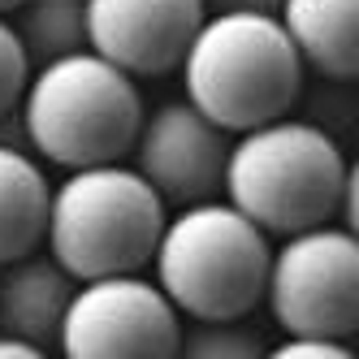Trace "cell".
<instances>
[{"label":"cell","instance_id":"cell-1","mask_svg":"<svg viewBox=\"0 0 359 359\" xmlns=\"http://www.w3.org/2000/svg\"><path fill=\"white\" fill-rule=\"evenodd\" d=\"M187 100L229 135L281 121L303 91V57L273 9L208 13L182 61Z\"/></svg>","mask_w":359,"mask_h":359},{"label":"cell","instance_id":"cell-2","mask_svg":"<svg viewBox=\"0 0 359 359\" xmlns=\"http://www.w3.org/2000/svg\"><path fill=\"white\" fill-rule=\"evenodd\" d=\"M43 161L69 173L121 165L143 135V95L130 74L95 53H79L35 69V83L13 117Z\"/></svg>","mask_w":359,"mask_h":359},{"label":"cell","instance_id":"cell-3","mask_svg":"<svg viewBox=\"0 0 359 359\" xmlns=\"http://www.w3.org/2000/svg\"><path fill=\"white\" fill-rule=\"evenodd\" d=\"M346 161L325 126L281 117L234 139L225 169V199L264 234L294 238L329 225L342 208Z\"/></svg>","mask_w":359,"mask_h":359},{"label":"cell","instance_id":"cell-4","mask_svg":"<svg viewBox=\"0 0 359 359\" xmlns=\"http://www.w3.org/2000/svg\"><path fill=\"white\" fill-rule=\"evenodd\" d=\"M151 269L182 316L243 320L269 294L273 247L229 199H208L169 217Z\"/></svg>","mask_w":359,"mask_h":359},{"label":"cell","instance_id":"cell-5","mask_svg":"<svg viewBox=\"0 0 359 359\" xmlns=\"http://www.w3.org/2000/svg\"><path fill=\"white\" fill-rule=\"evenodd\" d=\"M165 225V199L135 165H95L57 182L48 251L79 281L130 277L156 260Z\"/></svg>","mask_w":359,"mask_h":359},{"label":"cell","instance_id":"cell-6","mask_svg":"<svg viewBox=\"0 0 359 359\" xmlns=\"http://www.w3.org/2000/svg\"><path fill=\"white\" fill-rule=\"evenodd\" d=\"M264 299L286 338H351L359 329V238L342 225L281 238Z\"/></svg>","mask_w":359,"mask_h":359},{"label":"cell","instance_id":"cell-7","mask_svg":"<svg viewBox=\"0 0 359 359\" xmlns=\"http://www.w3.org/2000/svg\"><path fill=\"white\" fill-rule=\"evenodd\" d=\"M182 312L139 273L83 281L61 329V359H173Z\"/></svg>","mask_w":359,"mask_h":359},{"label":"cell","instance_id":"cell-8","mask_svg":"<svg viewBox=\"0 0 359 359\" xmlns=\"http://www.w3.org/2000/svg\"><path fill=\"white\" fill-rule=\"evenodd\" d=\"M229 151H234L229 130L208 121L182 95V100H165V104L147 113L143 135L135 143V169L165 199V208L173 203L182 212V208H195V203L217 199V191H225Z\"/></svg>","mask_w":359,"mask_h":359},{"label":"cell","instance_id":"cell-9","mask_svg":"<svg viewBox=\"0 0 359 359\" xmlns=\"http://www.w3.org/2000/svg\"><path fill=\"white\" fill-rule=\"evenodd\" d=\"M203 22L199 0H87L91 53L130 79L182 69Z\"/></svg>","mask_w":359,"mask_h":359},{"label":"cell","instance_id":"cell-10","mask_svg":"<svg viewBox=\"0 0 359 359\" xmlns=\"http://www.w3.org/2000/svg\"><path fill=\"white\" fill-rule=\"evenodd\" d=\"M83 281L74 277L53 251H35L27 260L5 264L0 281V320H5V338L48 346L61 342L65 316L74 307Z\"/></svg>","mask_w":359,"mask_h":359},{"label":"cell","instance_id":"cell-11","mask_svg":"<svg viewBox=\"0 0 359 359\" xmlns=\"http://www.w3.org/2000/svg\"><path fill=\"white\" fill-rule=\"evenodd\" d=\"M281 22L303 65H312L320 79H359V0H290L281 9Z\"/></svg>","mask_w":359,"mask_h":359},{"label":"cell","instance_id":"cell-12","mask_svg":"<svg viewBox=\"0 0 359 359\" xmlns=\"http://www.w3.org/2000/svg\"><path fill=\"white\" fill-rule=\"evenodd\" d=\"M53 195L43 169L35 165L31 151L22 147H0V260H27L48 243L53 225Z\"/></svg>","mask_w":359,"mask_h":359},{"label":"cell","instance_id":"cell-13","mask_svg":"<svg viewBox=\"0 0 359 359\" xmlns=\"http://www.w3.org/2000/svg\"><path fill=\"white\" fill-rule=\"evenodd\" d=\"M5 22L27 43L31 61L43 69L53 61L91 53V31H87V5L83 0H35L5 13Z\"/></svg>","mask_w":359,"mask_h":359},{"label":"cell","instance_id":"cell-14","mask_svg":"<svg viewBox=\"0 0 359 359\" xmlns=\"http://www.w3.org/2000/svg\"><path fill=\"white\" fill-rule=\"evenodd\" d=\"M269 346L260 329L243 320H191L173 359H264Z\"/></svg>","mask_w":359,"mask_h":359},{"label":"cell","instance_id":"cell-15","mask_svg":"<svg viewBox=\"0 0 359 359\" xmlns=\"http://www.w3.org/2000/svg\"><path fill=\"white\" fill-rule=\"evenodd\" d=\"M31 83H35V61L27 53V43L18 39V31L0 18V113L18 117Z\"/></svg>","mask_w":359,"mask_h":359},{"label":"cell","instance_id":"cell-16","mask_svg":"<svg viewBox=\"0 0 359 359\" xmlns=\"http://www.w3.org/2000/svg\"><path fill=\"white\" fill-rule=\"evenodd\" d=\"M264 359H359L346 342H329V338H286L269 346Z\"/></svg>","mask_w":359,"mask_h":359},{"label":"cell","instance_id":"cell-17","mask_svg":"<svg viewBox=\"0 0 359 359\" xmlns=\"http://www.w3.org/2000/svg\"><path fill=\"white\" fill-rule=\"evenodd\" d=\"M342 229H351V234L359 238V156L346 165V187H342Z\"/></svg>","mask_w":359,"mask_h":359},{"label":"cell","instance_id":"cell-18","mask_svg":"<svg viewBox=\"0 0 359 359\" xmlns=\"http://www.w3.org/2000/svg\"><path fill=\"white\" fill-rule=\"evenodd\" d=\"M0 359H53L43 346L31 342H18V338H0Z\"/></svg>","mask_w":359,"mask_h":359}]
</instances>
